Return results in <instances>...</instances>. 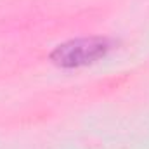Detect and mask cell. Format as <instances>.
I'll return each instance as SVG.
<instances>
[{"instance_id":"cell-1","label":"cell","mask_w":149,"mask_h":149,"mask_svg":"<svg viewBox=\"0 0 149 149\" xmlns=\"http://www.w3.org/2000/svg\"><path fill=\"white\" fill-rule=\"evenodd\" d=\"M113 47L114 42L106 37L73 38L64 43H59L50 52V61L64 70L85 68L104 59L111 52Z\"/></svg>"}]
</instances>
